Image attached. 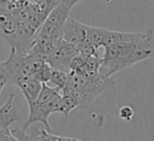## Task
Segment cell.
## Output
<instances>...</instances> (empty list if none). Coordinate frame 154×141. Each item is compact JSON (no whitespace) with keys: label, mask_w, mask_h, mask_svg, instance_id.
Returning a JSON list of instances; mask_svg holds the SVG:
<instances>
[{"label":"cell","mask_w":154,"mask_h":141,"mask_svg":"<svg viewBox=\"0 0 154 141\" xmlns=\"http://www.w3.org/2000/svg\"><path fill=\"white\" fill-rule=\"evenodd\" d=\"M90 40L94 47L105 48L99 71L106 77L154 57V28L143 33H124L94 27Z\"/></svg>","instance_id":"cell-1"},{"label":"cell","mask_w":154,"mask_h":141,"mask_svg":"<svg viewBox=\"0 0 154 141\" xmlns=\"http://www.w3.org/2000/svg\"><path fill=\"white\" fill-rule=\"evenodd\" d=\"M134 114H135V111L131 106L125 105V106L120 107V110H119V117L125 122H130L132 119Z\"/></svg>","instance_id":"cell-11"},{"label":"cell","mask_w":154,"mask_h":141,"mask_svg":"<svg viewBox=\"0 0 154 141\" xmlns=\"http://www.w3.org/2000/svg\"><path fill=\"white\" fill-rule=\"evenodd\" d=\"M67 81H69V72H65V71H60V70H54L52 71V76H51V80L49 82L47 83L48 86L58 89L59 92H61L66 84H67Z\"/></svg>","instance_id":"cell-10"},{"label":"cell","mask_w":154,"mask_h":141,"mask_svg":"<svg viewBox=\"0 0 154 141\" xmlns=\"http://www.w3.org/2000/svg\"><path fill=\"white\" fill-rule=\"evenodd\" d=\"M8 83V76L5 69V64L4 61L0 63V93L2 92V89L5 88V86Z\"/></svg>","instance_id":"cell-12"},{"label":"cell","mask_w":154,"mask_h":141,"mask_svg":"<svg viewBox=\"0 0 154 141\" xmlns=\"http://www.w3.org/2000/svg\"><path fill=\"white\" fill-rule=\"evenodd\" d=\"M75 141H81V140H75Z\"/></svg>","instance_id":"cell-15"},{"label":"cell","mask_w":154,"mask_h":141,"mask_svg":"<svg viewBox=\"0 0 154 141\" xmlns=\"http://www.w3.org/2000/svg\"><path fill=\"white\" fill-rule=\"evenodd\" d=\"M46 63V58L34 52L20 53L11 49V53L5 64L8 76V83L18 86L19 82L28 77H34L37 70Z\"/></svg>","instance_id":"cell-5"},{"label":"cell","mask_w":154,"mask_h":141,"mask_svg":"<svg viewBox=\"0 0 154 141\" xmlns=\"http://www.w3.org/2000/svg\"><path fill=\"white\" fill-rule=\"evenodd\" d=\"M63 39L70 42L71 45H73L79 53L95 54V55L99 54V49H96L88 42L85 24H82L71 17H69V19L65 23L63 30Z\"/></svg>","instance_id":"cell-6"},{"label":"cell","mask_w":154,"mask_h":141,"mask_svg":"<svg viewBox=\"0 0 154 141\" xmlns=\"http://www.w3.org/2000/svg\"><path fill=\"white\" fill-rule=\"evenodd\" d=\"M19 121H22V113L16 105L14 94H11L10 99L0 107V131L10 130V125Z\"/></svg>","instance_id":"cell-8"},{"label":"cell","mask_w":154,"mask_h":141,"mask_svg":"<svg viewBox=\"0 0 154 141\" xmlns=\"http://www.w3.org/2000/svg\"><path fill=\"white\" fill-rule=\"evenodd\" d=\"M46 1H47V4H48L52 8H54L55 6H58V5L61 4V0H46Z\"/></svg>","instance_id":"cell-14"},{"label":"cell","mask_w":154,"mask_h":141,"mask_svg":"<svg viewBox=\"0 0 154 141\" xmlns=\"http://www.w3.org/2000/svg\"><path fill=\"white\" fill-rule=\"evenodd\" d=\"M112 84H114L112 77H106L100 72L94 76H82L73 71H70L69 81L65 88H69L77 95L79 106L88 107L101 92H103Z\"/></svg>","instance_id":"cell-3"},{"label":"cell","mask_w":154,"mask_h":141,"mask_svg":"<svg viewBox=\"0 0 154 141\" xmlns=\"http://www.w3.org/2000/svg\"><path fill=\"white\" fill-rule=\"evenodd\" d=\"M70 10L71 8L60 4L49 12L36 31L30 52L40 54L45 58L51 53L58 40L63 37V30L70 17Z\"/></svg>","instance_id":"cell-2"},{"label":"cell","mask_w":154,"mask_h":141,"mask_svg":"<svg viewBox=\"0 0 154 141\" xmlns=\"http://www.w3.org/2000/svg\"><path fill=\"white\" fill-rule=\"evenodd\" d=\"M79 1H82V0H61V4L63 5H65L66 7H69V8H72L77 2H79Z\"/></svg>","instance_id":"cell-13"},{"label":"cell","mask_w":154,"mask_h":141,"mask_svg":"<svg viewBox=\"0 0 154 141\" xmlns=\"http://www.w3.org/2000/svg\"><path fill=\"white\" fill-rule=\"evenodd\" d=\"M77 54L78 49L61 37L60 40H58L51 53L46 57V60L52 66V69L70 72L71 61Z\"/></svg>","instance_id":"cell-7"},{"label":"cell","mask_w":154,"mask_h":141,"mask_svg":"<svg viewBox=\"0 0 154 141\" xmlns=\"http://www.w3.org/2000/svg\"><path fill=\"white\" fill-rule=\"evenodd\" d=\"M42 86L43 83H41L38 80H36L35 77H28L25 80H23L22 82H19L18 87L22 90L23 95L25 96L28 105L32 104L34 101L37 100L41 90H42Z\"/></svg>","instance_id":"cell-9"},{"label":"cell","mask_w":154,"mask_h":141,"mask_svg":"<svg viewBox=\"0 0 154 141\" xmlns=\"http://www.w3.org/2000/svg\"><path fill=\"white\" fill-rule=\"evenodd\" d=\"M60 101L61 93L48 84H43L37 100L28 105L29 117L24 123L22 130L25 131L34 123H42L47 128V131H51L48 117L54 112H60Z\"/></svg>","instance_id":"cell-4"}]
</instances>
